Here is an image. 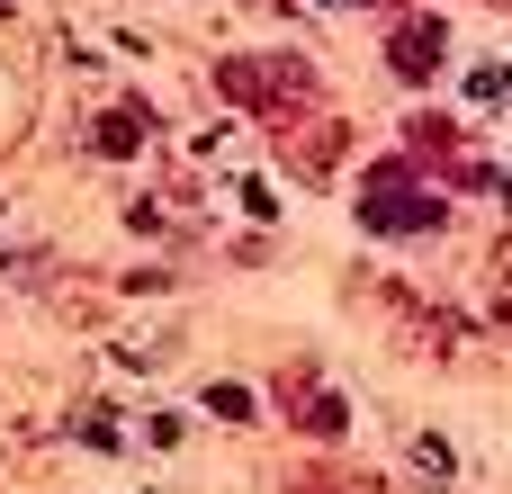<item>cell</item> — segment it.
<instances>
[{
  "mask_svg": "<svg viewBox=\"0 0 512 494\" xmlns=\"http://www.w3.org/2000/svg\"><path fill=\"white\" fill-rule=\"evenodd\" d=\"M369 234H387V243H405V234H441V198H423V189H405V162H378L369 171Z\"/></svg>",
  "mask_w": 512,
  "mask_h": 494,
  "instance_id": "6da1fadb",
  "label": "cell"
},
{
  "mask_svg": "<svg viewBox=\"0 0 512 494\" xmlns=\"http://www.w3.org/2000/svg\"><path fill=\"white\" fill-rule=\"evenodd\" d=\"M279 396H288V414H297L315 441H342V423H351L342 396H324V387H306V378H279Z\"/></svg>",
  "mask_w": 512,
  "mask_h": 494,
  "instance_id": "7a4b0ae2",
  "label": "cell"
},
{
  "mask_svg": "<svg viewBox=\"0 0 512 494\" xmlns=\"http://www.w3.org/2000/svg\"><path fill=\"white\" fill-rule=\"evenodd\" d=\"M387 54H396V72H405V81H423V72L441 63V18H414V27H396V45H387Z\"/></svg>",
  "mask_w": 512,
  "mask_h": 494,
  "instance_id": "3957f363",
  "label": "cell"
},
{
  "mask_svg": "<svg viewBox=\"0 0 512 494\" xmlns=\"http://www.w3.org/2000/svg\"><path fill=\"white\" fill-rule=\"evenodd\" d=\"M90 144H99V153H135V144H144V108H108V117L90 126Z\"/></svg>",
  "mask_w": 512,
  "mask_h": 494,
  "instance_id": "277c9868",
  "label": "cell"
},
{
  "mask_svg": "<svg viewBox=\"0 0 512 494\" xmlns=\"http://www.w3.org/2000/svg\"><path fill=\"white\" fill-rule=\"evenodd\" d=\"M468 99L495 108V99H504V63H477V72H468Z\"/></svg>",
  "mask_w": 512,
  "mask_h": 494,
  "instance_id": "5b68a950",
  "label": "cell"
},
{
  "mask_svg": "<svg viewBox=\"0 0 512 494\" xmlns=\"http://www.w3.org/2000/svg\"><path fill=\"white\" fill-rule=\"evenodd\" d=\"M207 405H216L225 423H252V396H243V387H207Z\"/></svg>",
  "mask_w": 512,
  "mask_h": 494,
  "instance_id": "8992f818",
  "label": "cell"
},
{
  "mask_svg": "<svg viewBox=\"0 0 512 494\" xmlns=\"http://www.w3.org/2000/svg\"><path fill=\"white\" fill-rule=\"evenodd\" d=\"M414 459H423V477H450V441H441V432H423V441H414Z\"/></svg>",
  "mask_w": 512,
  "mask_h": 494,
  "instance_id": "52a82bcc",
  "label": "cell"
}]
</instances>
